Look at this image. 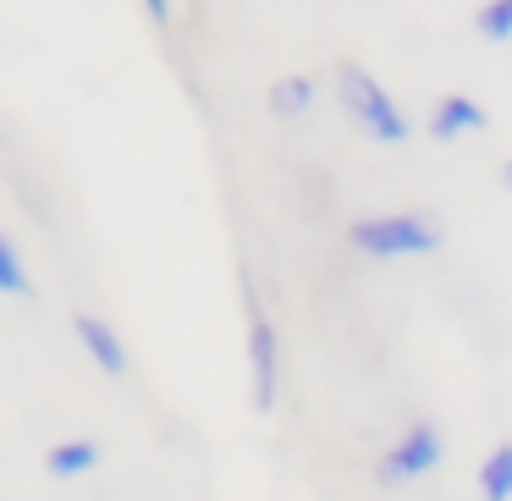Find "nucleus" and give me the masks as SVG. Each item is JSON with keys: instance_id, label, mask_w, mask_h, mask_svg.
Returning a JSON list of instances; mask_svg holds the SVG:
<instances>
[{"instance_id": "1", "label": "nucleus", "mask_w": 512, "mask_h": 501, "mask_svg": "<svg viewBox=\"0 0 512 501\" xmlns=\"http://www.w3.org/2000/svg\"><path fill=\"white\" fill-rule=\"evenodd\" d=\"M347 248L364 259H424L446 248V232L424 210H380L347 226Z\"/></svg>"}, {"instance_id": "2", "label": "nucleus", "mask_w": 512, "mask_h": 501, "mask_svg": "<svg viewBox=\"0 0 512 501\" xmlns=\"http://www.w3.org/2000/svg\"><path fill=\"white\" fill-rule=\"evenodd\" d=\"M336 100H342L347 122H353L364 138H375V144L402 149L413 138L408 111H402V105L391 100L386 83H380L369 67H358V61H342V67H336Z\"/></svg>"}, {"instance_id": "3", "label": "nucleus", "mask_w": 512, "mask_h": 501, "mask_svg": "<svg viewBox=\"0 0 512 501\" xmlns=\"http://www.w3.org/2000/svg\"><path fill=\"white\" fill-rule=\"evenodd\" d=\"M243 309H248V331H243V347H248V408L259 419H270L281 402V331L270 320V309L259 303V287L254 276L243 270Z\"/></svg>"}, {"instance_id": "4", "label": "nucleus", "mask_w": 512, "mask_h": 501, "mask_svg": "<svg viewBox=\"0 0 512 501\" xmlns=\"http://www.w3.org/2000/svg\"><path fill=\"white\" fill-rule=\"evenodd\" d=\"M441 457H446V430L435 419H413L408 430L397 435V441L380 452V463H375V479L386 490H397V485H413V479H424V474H435L441 468Z\"/></svg>"}, {"instance_id": "5", "label": "nucleus", "mask_w": 512, "mask_h": 501, "mask_svg": "<svg viewBox=\"0 0 512 501\" xmlns=\"http://www.w3.org/2000/svg\"><path fill=\"white\" fill-rule=\"evenodd\" d=\"M72 336H78V347L89 353V364L100 369L105 380H127V375H133V353H127L122 331H116L105 314L78 309V314H72Z\"/></svg>"}, {"instance_id": "6", "label": "nucleus", "mask_w": 512, "mask_h": 501, "mask_svg": "<svg viewBox=\"0 0 512 501\" xmlns=\"http://www.w3.org/2000/svg\"><path fill=\"white\" fill-rule=\"evenodd\" d=\"M435 144H457V138H474V133H490V111L474 100V94H441L424 116Z\"/></svg>"}, {"instance_id": "7", "label": "nucleus", "mask_w": 512, "mask_h": 501, "mask_svg": "<svg viewBox=\"0 0 512 501\" xmlns=\"http://www.w3.org/2000/svg\"><path fill=\"white\" fill-rule=\"evenodd\" d=\"M314 100H320V83H314L309 72H281V78H270V89H265V111L276 116V122L309 116Z\"/></svg>"}, {"instance_id": "8", "label": "nucleus", "mask_w": 512, "mask_h": 501, "mask_svg": "<svg viewBox=\"0 0 512 501\" xmlns=\"http://www.w3.org/2000/svg\"><path fill=\"white\" fill-rule=\"evenodd\" d=\"M94 468H100V441L94 435H67V441H56L45 452V474L61 479V485L67 479H89Z\"/></svg>"}, {"instance_id": "9", "label": "nucleus", "mask_w": 512, "mask_h": 501, "mask_svg": "<svg viewBox=\"0 0 512 501\" xmlns=\"http://www.w3.org/2000/svg\"><path fill=\"white\" fill-rule=\"evenodd\" d=\"M479 501H512V441L485 452V463H479Z\"/></svg>"}, {"instance_id": "10", "label": "nucleus", "mask_w": 512, "mask_h": 501, "mask_svg": "<svg viewBox=\"0 0 512 501\" xmlns=\"http://www.w3.org/2000/svg\"><path fill=\"white\" fill-rule=\"evenodd\" d=\"M0 292H6V298H34L28 265H23V254H17V243L6 232H0Z\"/></svg>"}, {"instance_id": "11", "label": "nucleus", "mask_w": 512, "mask_h": 501, "mask_svg": "<svg viewBox=\"0 0 512 501\" xmlns=\"http://www.w3.org/2000/svg\"><path fill=\"white\" fill-rule=\"evenodd\" d=\"M474 34L485 45H512V0H485L474 12Z\"/></svg>"}, {"instance_id": "12", "label": "nucleus", "mask_w": 512, "mask_h": 501, "mask_svg": "<svg viewBox=\"0 0 512 501\" xmlns=\"http://www.w3.org/2000/svg\"><path fill=\"white\" fill-rule=\"evenodd\" d=\"M144 17L155 28H171V0H144Z\"/></svg>"}, {"instance_id": "13", "label": "nucleus", "mask_w": 512, "mask_h": 501, "mask_svg": "<svg viewBox=\"0 0 512 501\" xmlns=\"http://www.w3.org/2000/svg\"><path fill=\"white\" fill-rule=\"evenodd\" d=\"M501 188L512 193V160H507V166H501Z\"/></svg>"}]
</instances>
